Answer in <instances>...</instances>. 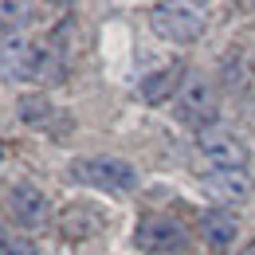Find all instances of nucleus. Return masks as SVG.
I'll return each mask as SVG.
<instances>
[{"label": "nucleus", "instance_id": "f257e3e1", "mask_svg": "<svg viewBox=\"0 0 255 255\" xmlns=\"http://www.w3.org/2000/svg\"><path fill=\"white\" fill-rule=\"evenodd\" d=\"M149 28L165 43H196L208 28V12L204 4H189V0H161L149 8Z\"/></svg>", "mask_w": 255, "mask_h": 255}, {"label": "nucleus", "instance_id": "ddd939ff", "mask_svg": "<svg viewBox=\"0 0 255 255\" xmlns=\"http://www.w3.org/2000/svg\"><path fill=\"white\" fill-rule=\"evenodd\" d=\"M0 255H35V248L28 244V240H12V244H4Z\"/></svg>", "mask_w": 255, "mask_h": 255}, {"label": "nucleus", "instance_id": "9b49d317", "mask_svg": "<svg viewBox=\"0 0 255 255\" xmlns=\"http://www.w3.org/2000/svg\"><path fill=\"white\" fill-rule=\"evenodd\" d=\"M28 20V4H12V0H0V39L16 35V28Z\"/></svg>", "mask_w": 255, "mask_h": 255}, {"label": "nucleus", "instance_id": "4468645a", "mask_svg": "<svg viewBox=\"0 0 255 255\" xmlns=\"http://www.w3.org/2000/svg\"><path fill=\"white\" fill-rule=\"evenodd\" d=\"M240 255H255V240H252V244H248V248H244Z\"/></svg>", "mask_w": 255, "mask_h": 255}, {"label": "nucleus", "instance_id": "f03ea898", "mask_svg": "<svg viewBox=\"0 0 255 255\" xmlns=\"http://www.w3.org/2000/svg\"><path fill=\"white\" fill-rule=\"evenodd\" d=\"M173 114L196 133L216 126V87L212 79H204V71H185V83L173 98Z\"/></svg>", "mask_w": 255, "mask_h": 255}, {"label": "nucleus", "instance_id": "7ed1b4c3", "mask_svg": "<svg viewBox=\"0 0 255 255\" xmlns=\"http://www.w3.org/2000/svg\"><path fill=\"white\" fill-rule=\"evenodd\" d=\"M71 177L75 181H83V185H91L98 192H110V196H118V192H129L137 185V169L122 157H110V153H98V157H83L71 165Z\"/></svg>", "mask_w": 255, "mask_h": 255}, {"label": "nucleus", "instance_id": "1a4fd4ad", "mask_svg": "<svg viewBox=\"0 0 255 255\" xmlns=\"http://www.w3.org/2000/svg\"><path fill=\"white\" fill-rule=\"evenodd\" d=\"M204 189L216 192L220 200H240L252 192V173L248 169H212V173H204Z\"/></svg>", "mask_w": 255, "mask_h": 255}, {"label": "nucleus", "instance_id": "423d86ee", "mask_svg": "<svg viewBox=\"0 0 255 255\" xmlns=\"http://www.w3.org/2000/svg\"><path fill=\"white\" fill-rule=\"evenodd\" d=\"M8 212H12L16 224L35 228V224H43V216H47V196L35 189L32 181H20V185L8 189Z\"/></svg>", "mask_w": 255, "mask_h": 255}, {"label": "nucleus", "instance_id": "20e7f679", "mask_svg": "<svg viewBox=\"0 0 255 255\" xmlns=\"http://www.w3.org/2000/svg\"><path fill=\"white\" fill-rule=\"evenodd\" d=\"M196 153L208 165V173L212 169H248V145H244V137L236 129L220 126V122L196 133Z\"/></svg>", "mask_w": 255, "mask_h": 255}, {"label": "nucleus", "instance_id": "9d476101", "mask_svg": "<svg viewBox=\"0 0 255 255\" xmlns=\"http://www.w3.org/2000/svg\"><path fill=\"white\" fill-rule=\"evenodd\" d=\"M200 232H204V244L208 248H228L236 240V216L228 208H208L200 216Z\"/></svg>", "mask_w": 255, "mask_h": 255}, {"label": "nucleus", "instance_id": "6e6552de", "mask_svg": "<svg viewBox=\"0 0 255 255\" xmlns=\"http://www.w3.org/2000/svg\"><path fill=\"white\" fill-rule=\"evenodd\" d=\"M181 83H185V67H181V63H165V67H157L153 75H145V79H141L137 95L145 98L149 106H161V102L177 98Z\"/></svg>", "mask_w": 255, "mask_h": 255}, {"label": "nucleus", "instance_id": "0eeeda50", "mask_svg": "<svg viewBox=\"0 0 255 255\" xmlns=\"http://www.w3.org/2000/svg\"><path fill=\"white\" fill-rule=\"evenodd\" d=\"M35 59H39V47L20 39V35H8L0 39V71L8 79H35Z\"/></svg>", "mask_w": 255, "mask_h": 255}, {"label": "nucleus", "instance_id": "f8f14e48", "mask_svg": "<svg viewBox=\"0 0 255 255\" xmlns=\"http://www.w3.org/2000/svg\"><path fill=\"white\" fill-rule=\"evenodd\" d=\"M20 106H24V118H32V122H35V118L47 110V98H24Z\"/></svg>", "mask_w": 255, "mask_h": 255}, {"label": "nucleus", "instance_id": "39448f33", "mask_svg": "<svg viewBox=\"0 0 255 255\" xmlns=\"http://www.w3.org/2000/svg\"><path fill=\"white\" fill-rule=\"evenodd\" d=\"M137 244L149 255H173L185 248V228L173 216H145L137 224Z\"/></svg>", "mask_w": 255, "mask_h": 255}, {"label": "nucleus", "instance_id": "2eb2a0df", "mask_svg": "<svg viewBox=\"0 0 255 255\" xmlns=\"http://www.w3.org/2000/svg\"><path fill=\"white\" fill-rule=\"evenodd\" d=\"M0 252H4V244H0Z\"/></svg>", "mask_w": 255, "mask_h": 255}]
</instances>
